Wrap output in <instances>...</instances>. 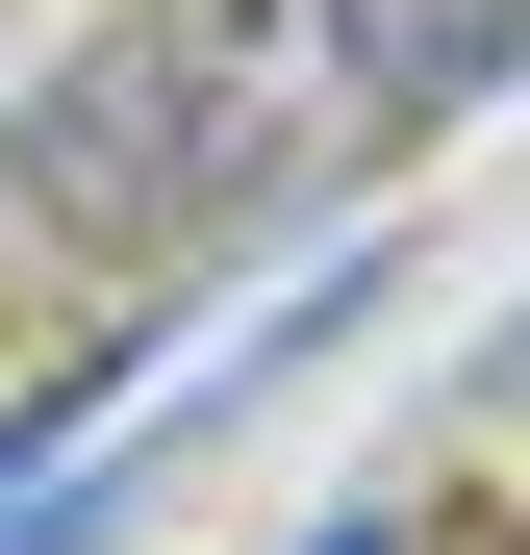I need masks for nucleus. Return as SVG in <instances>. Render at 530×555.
Wrapping results in <instances>:
<instances>
[{
	"label": "nucleus",
	"mask_w": 530,
	"mask_h": 555,
	"mask_svg": "<svg viewBox=\"0 0 530 555\" xmlns=\"http://www.w3.org/2000/svg\"><path fill=\"white\" fill-rule=\"evenodd\" d=\"M0 203L76 228V253H203L253 177H228V102H203V51H177V0H127V26H76L26 76V127H0Z\"/></svg>",
	"instance_id": "nucleus-1"
},
{
	"label": "nucleus",
	"mask_w": 530,
	"mask_h": 555,
	"mask_svg": "<svg viewBox=\"0 0 530 555\" xmlns=\"http://www.w3.org/2000/svg\"><path fill=\"white\" fill-rule=\"evenodd\" d=\"M303 555H429V530H404V505H353V530H303Z\"/></svg>",
	"instance_id": "nucleus-2"
},
{
	"label": "nucleus",
	"mask_w": 530,
	"mask_h": 555,
	"mask_svg": "<svg viewBox=\"0 0 530 555\" xmlns=\"http://www.w3.org/2000/svg\"><path fill=\"white\" fill-rule=\"evenodd\" d=\"M480 379H505V404H530V304H505V353H480Z\"/></svg>",
	"instance_id": "nucleus-3"
}]
</instances>
